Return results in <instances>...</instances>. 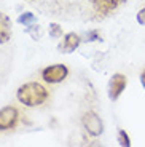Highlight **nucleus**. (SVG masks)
Masks as SVG:
<instances>
[{
	"instance_id": "14",
	"label": "nucleus",
	"mask_w": 145,
	"mask_h": 147,
	"mask_svg": "<svg viewBox=\"0 0 145 147\" xmlns=\"http://www.w3.org/2000/svg\"><path fill=\"white\" fill-rule=\"evenodd\" d=\"M140 83H142V86L145 88V69L142 70V74H140Z\"/></svg>"
},
{
	"instance_id": "7",
	"label": "nucleus",
	"mask_w": 145,
	"mask_h": 147,
	"mask_svg": "<svg viewBox=\"0 0 145 147\" xmlns=\"http://www.w3.org/2000/svg\"><path fill=\"white\" fill-rule=\"evenodd\" d=\"M121 2H123V0H93L94 10L97 11L99 15H102V16L112 13V11L115 10Z\"/></svg>"
},
{
	"instance_id": "10",
	"label": "nucleus",
	"mask_w": 145,
	"mask_h": 147,
	"mask_svg": "<svg viewBox=\"0 0 145 147\" xmlns=\"http://www.w3.org/2000/svg\"><path fill=\"white\" fill-rule=\"evenodd\" d=\"M118 142H120V146H123V147H129L131 146V139H129V136H128V133L124 131V129H120V131H118Z\"/></svg>"
},
{
	"instance_id": "2",
	"label": "nucleus",
	"mask_w": 145,
	"mask_h": 147,
	"mask_svg": "<svg viewBox=\"0 0 145 147\" xmlns=\"http://www.w3.org/2000/svg\"><path fill=\"white\" fill-rule=\"evenodd\" d=\"M69 69L65 64H51L42 70V78L46 83H61L67 78Z\"/></svg>"
},
{
	"instance_id": "5",
	"label": "nucleus",
	"mask_w": 145,
	"mask_h": 147,
	"mask_svg": "<svg viewBox=\"0 0 145 147\" xmlns=\"http://www.w3.org/2000/svg\"><path fill=\"white\" fill-rule=\"evenodd\" d=\"M128 85V78L124 77L123 74H113L112 78L109 82V99L110 101H116L121 96V93L124 91Z\"/></svg>"
},
{
	"instance_id": "9",
	"label": "nucleus",
	"mask_w": 145,
	"mask_h": 147,
	"mask_svg": "<svg viewBox=\"0 0 145 147\" xmlns=\"http://www.w3.org/2000/svg\"><path fill=\"white\" fill-rule=\"evenodd\" d=\"M18 22H19V24H24L26 27H29V26H32V24H35V22H37V18L30 13V11H26V13L19 15Z\"/></svg>"
},
{
	"instance_id": "1",
	"label": "nucleus",
	"mask_w": 145,
	"mask_h": 147,
	"mask_svg": "<svg viewBox=\"0 0 145 147\" xmlns=\"http://www.w3.org/2000/svg\"><path fill=\"white\" fill-rule=\"evenodd\" d=\"M16 98L21 104L27 107H37L46 102L50 98V93L42 83L38 82H27V83L21 85L16 91Z\"/></svg>"
},
{
	"instance_id": "8",
	"label": "nucleus",
	"mask_w": 145,
	"mask_h": 147,
	"mask_svg": "<svg viewBox=\"0 0 145 147\" xmlns=\"http://www.w3.org/2000/svg\"><path fill=\"white\" fill-rule=\"evenodd\" d=\"M11 38V21L5 13H0V43L3 45Z\"/></svg>"
},
{
	"instance_id": "13",
	"label": "nucleus",
	"mask_w": 145,
	"mask_h": 147,
	"mask_svg": "<svg viewBox=\"0 0 145 147\" xmlns=\"http://www.w3.org/2000/svg\"><path fill=\"white\" fill-rule=\"evenodd\" d=\"M86 38H88L86 42H96V40H99V35H97L96 30H93V32H88L86 34Z\"/></svg>"
},
{
	"instance_id": "11",
	"label": "nucleus",
	"mask_w": 145,
	"mask_h": 147,
	"mask_svg": "<svg viewBox=\"0 0 145 147\" xmlns=\"http://www.w3.org/2000/svg\"><path fill=\"white\" fill-rule=\"evenodd\" d=\"M50 35L53 37V38L62 37V27L59 26V24H56V22H51L50 24Z\"/></svg>"
},
{
	"instance_id": "12",
	"label": "nucleus",
	"mask_w": 145,
	"mask_h": 147,
	"mask_svg": "<svg viewBox=\"0 0 145 147\" xmlns=\"http://www.w3.org/2000/svg\"><path fill=\"white\" fill-rule=\"evenodd\" d=\"M137 22H139V24H142V26H145V7L142 8L140 11H139V15H137Z\"/></svg>"
},
{
	"instance_id": "4",
	"label": "nucleus",
	"mask_w": 145,
	"mask_h": 147,
	"mask_svg": "<svg viewBox=\"0 0 145 147\" xmlns=\"http://www.w3.org/2000/svg\"><path fill=\"white\" fill-rule=\"evenodd\" d=\"M81 123H83L85 129L89 133L91 136H101L104 133V123H102L101 117H99L96 112H86L81 118Z\"/></svg>"
},
{
	"instance_id": "6",
	"label": "nucleus",
	"mask_w": 145,
	"mask_h": 147,
	"mask_svg": "<svg viewBox=\"0 0 145 147\" xmlns=\"http://www.w3.org/2000/svg\"><path fill=\"white\" fill-rule=\"evenodd\" d=\"M80 43H81L80 35H77V34H73V32L65 34L64 38H62V43L59 45V50H61L62 53H72L80 47Z\"/></svg>"
},
{
	"instance_id": "3",
	"label": "nucleus",
	"mask_w": 145,
	"mask_h": 147,
	"mask_svg": "<svg viewBox=\"0 0 145 147\" xmlns=\"http://www.w3.org/2000/svg\"><path fill=\"white\" fill-rule=\"evenodd\" d=\"M19 120V112L15 106H5L0 109V131L15 128Z\"/></svg>"
}]
</instances>
